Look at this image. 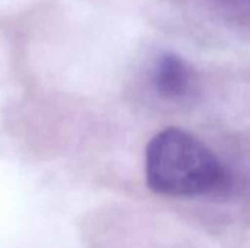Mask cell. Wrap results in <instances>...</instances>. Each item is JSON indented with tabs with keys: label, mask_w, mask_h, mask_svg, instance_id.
Segmentation results:
<instances>
[{
	"label": "cell",
	"mask_w": 250,
	"mask_h": 248,
	"mask_svg": "<svg viewBox=\"0 0 250 248\" xmlns=\"http://www.w3.org/2000/svg\"><path fill=\"white\" fill-rule=\"evenodd\" d=\"M145 175L154 193L170 197L208 194L226 181L217 155L196 136L179 127H167L149 140Z\"/></svg>",
	"instance_id": "obj_1"
},
{
	"label": "cell",
	"mask_w": 250,
	"mask_h": 248,
	"mask_svg": "<svg viewBox=\"0 0 250 248\" xmlns=\"http://www.w3.org/2000/svg\"><path fill=\"white\" fill-rule=\"evenodd\" d=\"M152 83L161 96L177 99L186 95L192 86V69L179 54L163 53L155 61Z\"/></svg>",
	"instance_id": "obj_2"
}]
</instances>
